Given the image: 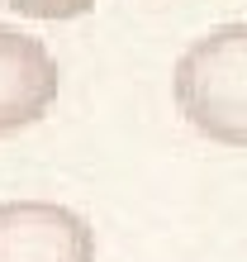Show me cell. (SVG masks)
Returning <instances> with one entry per match:
<instances>
[{
    "label": "cell",
    "mask_w": 247,
    "mask_h": 262,
    "mask_svg": "<svg viewBox=\"0 0 247 262\" xmlns=\"http://www.w3.org/2000/svg\"><path fill=\"white\" fill-rule=\"evenodd\" d=\"M171 96L200 138L247 148V19L209 29L181 53Z\"/></svg>",
    "instance_id": "cell-1"
},
{
    "label": "cell",
    "mask_w": 247,
    "mask_h": 262,
    "mask_svg": "<svg viewBox=\"0 0 247 262\" xmlns=\"http://www.w3.org/2000/svg\"><path fill=\"white\" fill-rule=\"evenodd\" d=\"M0 262H95V229L57 200H5Z\"/></svg>",
    "instance_id": "cell-2"
},
{
    "label": "cell",
    "mask_w": 247,
    "mask_h": 262,
    "mask_svg": "<svg viewBox=\"0 0 247 262\" xmlns=\"http://www.w3.org/2000/svg\"><path fill=\"white\" fill-rule=\"evenodd\" d=\"M57 100V57L34 34L0 24V138L38 124Z\"/></svg>",
    "instance_id": "cell-3"
},
{
    "label": "cell",
    "mask_w": 247,
    "mask_h": 262,
    "mask_svg": "<svg viewBox=\"0 0 247 262\" xmlns=\"http://www.w3.org/2000/svg\"><path fill=\"white\" fill-rule=\"evenodd\" d=\"M5 5L29 19H81L95 10V0H5Z\"/></svg>",
    "instance_id": "cell-4"
}]
</instances>
